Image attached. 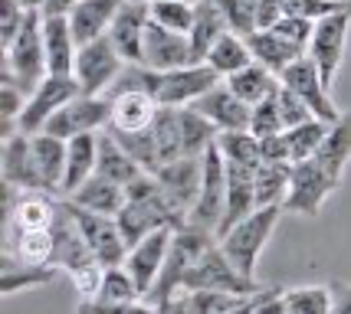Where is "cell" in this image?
<instances>
[{"label":"cell","instance_id":"cell-41","mask_svg":"<svg viewBox=\"0 0 351 314\" xmlns=\"http://www.w3.org/2000/svg\"><path fill=\"white\" fill-rule=\"evenodd\" d=\"M217 148H220V154H223V161L246 164V167H260L263 164L260 138L250 135V131H220V135H217Z\"/></svg>","mask_w":351,"mask_h":314},{"label":"cell","instance_id":"cell-57","mask_svg":"<svg viewBox=\"0 0 351 314\" xmlns=\"http://www.w3.org/2000/svg\"><path fill=\"white\" fill-rule=\"evenodd\" d=\"M76 3H79V0H46L43 16H69Z\"/></svg>","mask_w":351,"mask_h":314},{"label":"cell","instance_id":"cell-47","mask_svg":"<svg viewBox=\"0 0 351 314\" xmlns=\"http://www.w3.org/2000/svg\"><path fill=\"white\" fill-rule=\"evenodd\" d=\"M27 14L30 10H23L16 0H0V46H3V53L14 46V40L20 36L23 30V23H27Z\"/></svg>","mask_w":351,"mask_h":314},{"label":"cell","instance_id":"cell-35","mask_svg":"<svg viewBox=\"0 0 351 314\" xmlns=\"http://www.w3.org/2000/svg\"><path fill=\"white\" fill-rule=\"evenodd\" d=\"M204 62H207L220 79H230L233 73L246 69L250 62H256V60H253V53H250L246 36H240V33H223V36L210 46V53H207Z\"/></svg>","mask_w":351,"mask_h":314},{"label":"cell","instance_id":"cell-28","mask_svg":"<svg viewBox=\"0 0 351 314\" xmlns=\"http://www.w3.org/2000/svg\"><path fill=\"white\" fill-rule=\"evenodd\" d=\"M99 161V135H76L66 141V177H62V194L73 196L95 174Z\"/></svg>","mask_w":351,"mask_h":314},{"label":"cell","instance_id":"cell-39","mask_svg":"<svg viewBox=\"0 0 351 314\" xmlns=\"http://www.w3.org/2000/svg\"><path fill=\"white\" fill-rule=\"evenodd\" d=\"M286 314H335V295L332 285H302L282 291Z\"/></svg>","mask_w":351,"mask_h":314},{"label":"cell","instance_id":"cell-10","mask_svg":"<svg viewBox=\"0 0 351 314\" xmlns=\"http://www.w3.org/2000/svg\"><path fill=\"white\" fill-rule=\"evenodd\" d=\"M122 69H125L122 53L115 49V43L108 36H99L92 43L79 46L73 75H76L79 86H82V95H106L119 82Z\"/></svg>","mask_w":351,"mask_h":314},{"label":"cell","instance_id":"cell-6","mask_svg":"<svg viewBox=\"0 0 351 314\" xmlns=\"http://www.w3.org/2000/svg\"><path fill=\"white\" fill-rule=\"evenodd\" d=\"M3 69L14 75L27 92H33L46 75H49L46 43H43V10H30V14H27V23H23L20 36H16L14 46L3 53Z\"/></svg>","mask_w":351,"mask_h":314},{"label":"cell","instance_id":"cell-51","mask_svg":"<svg viewBox=\"0 0 351 314\" xmlns=\"http://www.w3.org/2000/svg\"><path fill=\"white\" fill-rule=\"evenodd\" d=\"M345 7H351V0H286V14L308 16V20H322Z\"/></svg>","mask_w":351,"mask_h":314},{"label":"cell","instance_id":"cell-31","mask_svg":"<svg viewBox=\"0 0 351 314\" xmlns=\"http://www.w3.org/2000/svg\"><path fill=\"white\" fill-rule=\"evenodd\" d=\"M60 265H27L16 255H3L0 259V291L3 295H16L27 288H40V285H53L60 278Z\"/></svg>","mask_w":351,"mask_h":314},{"label":"cell","instance_id":"cell-13","mask_svg":"<svg viewBox=\"0 0 351 314\" xmlns=\"http://www.w3.org/2000/svg\"><path fill=\"white\" fill-rule=\"evenodd\" d=\"M76 95H82V86H79L76 75H53L49 73L43 82L30 92L27 108H23V115L16 121V131H23V135H40L46 128V121L53 118L66 102H73Z\"/></svg>","mask_w":351,"mask_h":314},{"label":"cell","instance_id":"cell-56","mask_svg":"<svg viewBox=\"0 0 351 314\" xmlns=\"http://www.w3.org/2000/svg\"><path fill=\"white\" fill-rule=\"evenodd\" d=\"M158 314H194L191 301H187V291H181V295H174L171 301H165V304L158 308Z\"/></svg>","mask_w":351,"mask_h":314},{"label":"cell","instance_id":"cell-14","mask_svg":"<svg viewBox=\"0 0 351 314\" xmlns=\"http://www.w3.org/2000/svg\"><path fill=\"white\" fill-rule=\"evenodd\" d=\"M69 203V200H66ZM73 216H76L82 236L89 242L92 255L102 269H112V265H125L128 259V242H125L122 229H119V220L115 216H106V213H92V209H82L76 203H69Z\"/></svg>","mask_w":351,"mask_h":314},{"label":"cell","instance_id":"cell-42","mask_svg":"<svg viewBox=\"0 0 351 314\" xmlns=\"http://www.w3.org/2000/svg\"><path fill=\"white\" fill-rule=\"evenodd\" d=\"M148 3H152L154 23H161V27H168L174 33H191L197 3H187V0H148Z\"/></svg>","mask_w":351,"mask_h":314},{"label":"cell","instance_id":"cell-54","mask_svg":"<svg viewBox=\"0 0 351 314\" xmlns=\"http://www.w3.org/2000/svg\"><path fill=\"white\" fill-rule=\"evenodd\" d=\"M263 161H289V148H286V131L273 138H260ZM292 164V161H289Z\"/></svg>","mask_w":351,"mask_h":314},{"label":"cell","instance_id":"cell-9","mask_svg":"<svg viewBox=\"0 0 351 314\" xmlns=\"http://www.w3.org/2000/svg\"><path fill=\"white\" fill-rule=\"evenodd\" d=\"M348 33H351V7L335 10V14L315 20V33L308 43V56L315 60L322 73V82L332 89L338 79V69L345 62V49H348Z\"/></svg>","mask_w":351,"mask_h":314},{"label":"cell","instance_id":"cell-53","mask_svg":"<svg viewBox=\"0 0 351 314\" xmlns=\"http://www.w3.org/2000/svg\"><path fill=\"white\" fill-rule=\"evenodd\" d=\"M260 3V30H273L286 16V0H256Z\"/></svg>","mask_w":351,"mask_h":314},{"label":"cell","instance_id":"cell-15","mask_svg":"<svg viewBox=\"0 0 351 314\" xmlns=\"http://www.w3.org/2000/svg\"><path fill=\"white\" fill-rule=\"evenodd\" d=\"M282 79V86L286 89H292L302 102L315 112V118H322V121H338L341 118V108H338L335 102H332V89L322 82V73H319V66H315V60L312 56H299V60L292 62L286 73L279 75Z\"/></svg>","mask_w":351,"mask_h":314},{"label":"cell","instance_id":"cell-33","mask_svg":"<svg viewBox=\"0 0 351 314\" xmlns=\"http://www.w3.org/2000/svg\"><path fill=\"white\" fill-rule=\"evenodd\" d=\"M315 161H319V164L341 183L345 167H348V161H351V108L348 112H341V118L328 125V135H325V141H322Z\"/></svg>","mask_w":351,"mask_h":314},{"label":"cell","instance_id":"cell-46","mask_svg":"<svg viewBox=\"0 0 351 314\" xmlns=\"http://www.w3.org/2000/svg\"><path fill=\"white\" fill-rule=\"evenodd\" d=\"M286 131V121H282V112H279V99H266V102L253 105V118H250V135L256 138H273Z\"/></svg>","mask_w":351,"mask_h":314},{"label":"cell","instance_id":"cell-27","mask_svg":"<svg viewBox=\"0 0 351 314\" xmlns=\"http://www.w3.org/2000/svg\"><path fill=\"white\" fill-rule=\"evenodd\" d=\"M30 138H33V157H36L43 194L60 196L62 177H66V141L49 135V131H40V135H30Z\"/></svg>","mask_w":351,"mask_h":314},{"label":"cell","instance_id":"cell-30","mask_svg":"<svg viewBox=\"0 0 351 314\" xmlns=\"http://www.w3.org/2000/svg\"><path fill=\"white\" fill-rule=\"evenodd\" d=\"M62 200H69V203H76V207H82V209H92V213L119 216V209L125 207V187L115 183V180L102 177V174H92L76 194L62 196Z\"/></svg>","mask_w":351,"mask_h":314},{"label":"cell","instance_id":"cell-2","mask_svg":"<svg viewBox=\"0 0 351 314\" xmlns=\"http://www.w3.org/2000/svg\"><path fill=\"white\" fill-rule=\"evenodd\" d=\"M223 79L207 66V62H194V66H184V69H168V73H158V69H148V66H128L119 75V86H112L106 95H115V92L125 89H141L148 92L154 102L161 105H194L200 95L220 86Z\"/></svg>","mask_w":351,"mask_h":314},{"label":"cell","instance_id":"cell-24","mask_svg":"<svg viewBox=\"0 0 351 314\" xmlns=\"http://www.w3.org/2000/svg\"><path fill=\"white\" fill-rule=\"evenodd\" d=\"M3 183L20 187V190H43L36 157H33V138L23 131H14L3 141Z\"/></svg>","mask_w":351,"mask_h":314},{"label":"cell","instance_id":"cell-3","mask_svg":"<svg viewBox=\"0 0 351 314\" xmlns=\"http://www.w3.org/2000/svg\"><path fill=\"white\" fill-rule=\"evenodd\" d=\"M115 220H119V229H122L128 249L138 246L154 229H178L187 223V216L171 207V200L165 196L154 174H141L125 187V207L119 209Z\"/></svg>","mask_w":351,"mask_h":314},{"label":"cell","instance_id":"cell-49","mask_svg":"<svg viewBox=\"0 0 351 314\" xmlns=\"http://www.w3.org/2000/svg\"><path fill=\"white\" fill-rule=\"evenodd\" d=\"M276 99H279V112H282V121H286V131H289V128H299V125H306V121L315 118V112H312V108H308V105L302 102V99H299L292 89H286V86L279 89V95H276Z\"/></svg>","mask_w":351,"mask_h":314},{"label":"cell","instance_id":"cell-12","mask_svg":"<svg viewBox=\"0 0 351 314\" xmlns=\"http://www.w3.org/2000/svg\"><path fill=\"white\" fill-rule=\"evenodd\" d=\"M108 125H112V99L108 95H76L73 102H66L53 118L46 121L43 131L69 141L76 135L106 131Z\"/></svg>","mask_w":351,"mask_h":314},{"label":"cell","instance_id":"cell-55","mask_svg":"<svg viewBox=\"0 0 351 314\" xmlns=\"http://www.w3.org/2000/svg\"><path fill=\"white\" fill-rule=\"evenodd\" d=\"M335 295V314H351V282H332Z\"/></svg>","mask_w":351,"mask_h":314},{"label":"cell","instance_id":"cell-60","mask_svg":"<svg viewBox=\"0 0 351 314\" xmlns=\"http://www.w3.org/2000/svg\"><path fill=\"white\" fill-rule=\"evenodd\" d=\"M187 3H200V0H187Z\"/></svg>","mask_w":351,"mask_h":314},{"label":"cell","instance_id":"cell-22","mask_svg":"<svg viewBox=\"0 0 351 314\" xmlns=\"http://www.w3.org/2000/svg\"><path fill=\"white\" fill-rule=\"evenodd\" d=\"M108 99H112V125H108V131H115V135L148 131L154 125V118H158V112H161V105L141 89L115 92Z\"/></svg>","mask_w":351,"mask_h":314},{"label":"cell","instance_id":"cell-37","mask_svg":"<svg viewBox=\"0 0 351 314\" xmlns=\"http://www.w3.org/2000/svg\"><path fill=\"white\" fill-rule=\"evenodd\" d=\"M7 252L27 265H53V226L49 229H14L10 226Z\"/></svg>","mask_w":351,"mask_h":314},{"label":"cell","instance_id":"cell-1","mask_svg":"<svg viewBox=\"0 0 351 314\" xmlns=\"http://www.w3.org/2000/svg\"><path fill=\"white\" fill-rule=\"evenodd\" d=\"M115 135V131H112ZM214 121H207L197 108L191 105H165L158 112V118L148 131H135V135H115L125 144V151L135 157L138 164L145 167L148 174L161 170L171 161H181V157H200L204 151L217 141Z\"/></svg>","mask_w":351,"mask_h":314},{"label":"cell","instance_id":"cell-40","mask_svg":"<svg viewBox=\"0 0 351 314\" xmlns=\"http://www.w3.org/2000/svg\"><path fill=\"white\" fill-rule=\"evenodd\" d=\"M325 135H328V121H322V118H312V121H306V125H299V128H289V131H286V148H289L292 164L315 157L322 148V141H325Z\"/></svg>","mask_w":351,"mask_h":314},{"label":"cell","instance_id":"cell-26","mask_svg":"<svg viewBox=\"0 0 351 314\" xmlns=\"http://www.w3.org/2000/svg\"><path fill=\"white\" fill-rule=\"evenodd\" d=\"M125 0H79L69 14V27L76 33V43L86 46L99 36H108L112 20L119 16Z\"/></svg>","mask_w":351,"mask_h":314},{"label":"cell","instance_id":"cell-8","mask_svg":"<svg viewBox=\"0 0 351 314\" xmlns=\"http://www.w3.org/2000/svg\"><path fill=\"white\" fill-rule=\"evenodd\" d=\"M227 213V161L217 148V141L204 151V180H200V196L194 209L187 213V223L217 233Z\"/></svg>","mask_w":351,"mask_h":314},{"label":"cell","instance_id":"cell-52","mask_svg":"<svg viewBox=\"0 0 351 314\" xmlns=\"http://www.w3.org/2000/svg\"><path fill=\"white\" fill-rule=\"evenodd\" d=\"M69 278H73V285H76L79 298H82V301H95V298H99V291H102V278H106V269H102L99 262H92V265H86V269L73 272Z\"/></svg>","mask_w":351,"mask_h":314},{"label":"cell","instance_id":"cell-20","mask_svg":"<svg viewBox=\"0 0 351 314\" xmlns=\"http://www.w3.org/2000/svg\"><path fill=\"white\" fill-rule=\"evenodd\" d=\"M191 108H197L207 121H214L217 131H250L253 105H246L227 82H220V86H214L207 95H200Z\"/></svg>","mask_w":351,"mask_h":314},{"label":"cell","instance_id":"cell-58","mask_svg":"<svg viewBox=\"0 0 351 314\" xmlns=\"http://www.w3.org/2000/svg\"><path fill=\"white\" fill-rule=\"evenodd\" d=\"M263 291H266V288H263ZM263 291H256V295H250V298H246L243 304H240V308H233V311H227V314H250V311H253V304H256V301L263 298Z\"/></svg>","mask_w":351,"mask_h":314},{"label":"cell","instance_id":"cell-45","mask_svg":"<svg viewBox=\"0 0 351 314\" xmlns=\"http://www.w3.org/2000/svg\"><path fill=\"white\" fill-rule=\"evenodd\" d=\"M250 295H237V291H210V288H200V291H187V301L194 314H227L233 308H240Z\"/></svg>","mask_w":351,"mask_h":314},{"label":"cell","instance_id":"cell-32","mask_svg":"<svg viewBox=\"0 0 351 314\" xmlns=\"http://www.w3.org/2000/svg\"><path fill=\"white\" fill-rule=\"evenodd\" d=\"M95 174H102V177L128 187L132 180H138L141 174H148V170H145V167L138 164L135 157L125 151V144L119 141V138L106 135V138H99V161H95Z\"/></svg>","mask_w":351,"mask_h":314},{"label":"cell","instance_id":"cell-50","mask_svg":"<svg viewBox=\"0 0 351 314\" xmlns=\"http://www.w3.org/2000/svg\"><path fill=\"white\" fill-rule=\"evenodd\" d=\"M76 314H158V308L138 301H79Z\"/></svg>","mask_w":351,"mask_h":314},{"label":"cell","instance_id":"cell-59","mask_svg":"<svg viewBox=\"0 0 351 314\" xmlns=\"http://www.w3.org/2000/svg\"><path fill=\"white\" fill-rule=\"evenodd\" d=\"M16 3H20L23 10H43L46 7V0H16Z\"/></svg>","mask_w":351,"mask_h":314},{"label":"cell","instance_id":"cell-29","mask_svg":"<svg viewBox=\"0 0 351 314\" xmlns=\"http://www.w3.org/2000/svg\"><path fill=\"white\" fill-rule=\"evenodd\" d=\"M246 43H250L253 60L263 62L266 69H273L276 75H282L292 66V62L299 60V56H306V49H299V46L289 43L286 36H279L276 30H256V33H250V36H246Z\"/></svg>","mask_w":351,"mask_h":314},{"label":"cell","instance_id":"cell-11","mask_svg":"<svg viewBox=\"0 0 351 314\" xmlns=\"http://www.w3.org/2000/svg\"><path fill=\"white\" fill-rule=\"evenodd\" d=\"M338 183L325 167L308 157V161H299L292 164V180H289V194H286V213H299V216H319L325 200L335 194Z\"/></svg>","mask_w":351,"mask_h":314},{"label":"cell","instance_id":"cell-19","mask_svg":"<svg viewBox=\"0 0 351 314\" xmlns=\"http://www.w3.org/2000/svg\"><path fill=\"white\" fill-rule=\"evenodd\" d=\"M154 177L161 183L165 196L171 200V207L178 213H191L194 203L200 196V180H204V154L200 157H181V161H171L161 170H154Z\"/></svg>","mask_w":351,"mask_h":314},{"label":"cell","instance_id":"cell-18","mask_svg":"<svg viewBox=\"0 0 351 314\" xmlns=\"http://www.w3.org/2000/svg\"><path fill=\"white\" fill-rule=\"evenodd\" d=\"M152 23V3L148 0H125L119 16L112 20L108 40L122 53L128 66H141L145 62V30Z\"/></svg>","mask_w":351,"mask_h":314},{"label":"cell","instance_id":"cell-17","mask_svg":"<svg viewBox=\"0 0 351 314\" xmlns=\"http://www.w3.org/2000/svg\"><path fill=\"white\" fill-rule=\"evenodd\" d=\"M197 53H194V43L187 33H174L161 23H148L145 30V62L148 69H158V73H168V69H184V66H194Z\"/></svg>","mask_w":351,"mask_h":314},{"label":"cell","instance_id":"cell-36","mask_svg":"<svg viewBox=\"0 0 351 314\" xmlns=\"http://www.w3.org/2000/svg\"><path fill=\"white\" fill-rule=\"evenodd\" d=\"M223 33H230V27H227V20H223V14H220V7H217V0H200L197 7H194V27L187 33L200 62L207 60L210 46H214Z\"/></svg>","mask_w":351,"mask_h":314},{"label":"cell","instance_id":"cell-48","mask_svg":"<svg viewBox=\"0 0 351 314\" xmlns=\"http://www.w3.org/2000/svg\"><path fill=\"white\" fill-rule=\"evenodd\" d=\"M279 36H286L289 43H295L299 49H306L308 53V43H312V33H315V20H308V16H295V14H286L279 23L273 27Z\"/></svg>","mask_w":351,"mask_h":314},{"label":"cell","instance_id":"cell-44","mask_svg":"<svg viewBox=\"0 0 351 314\" xmlns=\"http://www.w3.org/2000/svg\"><path fill=\"white\" fill-rule=\"evenodd\" d=\"M145 298L141 288H138L135 275L125 269V265H112L106 269V278H102V291L95 301H138Z\"/></svg>","mask_w":351,"mask_h":314},{"label":"cell","instance_id":"cell-7","mask_svg":"<svg viewBox=\"0 0 351 314\" xmlns=\"http://www.w3.org/2000/svg\"><path fill=\"white\" fill-rule=\"evenodd\" d=\"M200 288H210V291H237V295H256L263 291V285L256 278H246L243 272L237 269L227 259V252L220 249V239L197 259V265L187 272L181 291H200Z\"/></svg>","mask_w":351,"mask_h":314},{"label":"cell","instance_id":"cell-4","mask_svg":"<svg viewBox=\"0 0 351 314\" xmlns=\"http://www.w3.org/2000/svg\"><path fill=\"white\" fill-rule=\"evenodd\" d=\"M214 242H217V233H210V229H200V226L184 223V226H178V229H174L168 259H165V269H161V275H158L154 288L148 291V301H152L154 308H161L165 301H171L174 295H181L187 272L197 265V259L207 252Z\"/></svg>","mask_w":351,"mask_h":314},{"label":"cell","instance_id":"cell-21","mask_svg":"<svg viewBox=\"0 0 351 314\" xmlns=\"http://www.w3.org/2000/svg\"><path fill=\"white\" fill-rule=\"evenodd\" d=\"M171 236H174V229H154V233H148L138 246L128 249L125 269L135 275V282L145 298H148V291L154 288L158 275L165 269V259H168V249H171Z\"/></svg>","mask_w":351,"mask_h":314},{"label":"cell","instance_id":"cell-25","mask_svg":"<svg viewBox=\"0 0 351 314\" xmlns=\"http://www.w3.org/2000/svg\"><path fill=\"white\" fill-rule=\"evenodd\" d=\"M43 43H46V66L53 75H73L76 69V33L69 27V16H43Z\"/></svg>","mask_w":351,"mask_h":314},{"label":"cell","instance_id":"cell-23","mask_svg":"<svg viewBox=\"0 0 351 314\" xmlns=\"http://www.w3.org/2000/svg\"><path fill=\"white\" fill-rule=\"evenodd\" d=\"M256 170L260 167H246V164H233L227 161V213H223V223L217 229V236H223L230 226H237L240 220H246L256 203Z\"/></svg>","mask_w":351,"mask_h":314},{"label":"cell","instance_id":"cell-34","mask_svg":"<svg viewBox=\"0 0 351 314\" xmlns=\"http://www.w3.org/2000/svg\"><path fill=\"white\" fill-rule=\"evenodd\" d=\"M223 82H227L246 105H260V102H266V99L279 95V89H282V79H279L273 69H266L263 62H250L246 69L233 73L230 79H223Z\"/></svg>","mask_w":351,"mask_h":314},{"label":"cell","instance_id":"cell-38","mask_svg":"<svg viewBox=\"0 0 351 314\" xmlns=\"http://www.w3.org/2000/svg\"><path fill=\"white\" fill-rule=\"evenodd\" d=\"M292 180L289 161H263L256 170V203L260 207H273V203H286Z\"/></svg>","mask_w":351,"mask_h":314},{"label":"cell","instance_id":"cell-16","mask_svg":"<svg viewBox=\"0 0 351 314\" xmlns=\"http://www.w3.org/2000/svg\"><path fill=\"white\" fill-rule=\"evenodd\" d=\"M92 262H95V255H92L89 242L82 236V229H79L69 203L60 196V203H56V220H53V265H60L62 272L73 275V272L92 265Z\"/></svg>","mask_w":351,"mask_h":314},{"label":"cell","instance_id":"cell-5","mask_svg":"<svg viewBox=\"0 0 351 314\" xmlns=\"http://www.w3.org/2000/svg\"><path fill=\"white\" fill-rule=\"evenodd\" d=\"M286 207L282 203H273V207H256L246 220H240L237 226H230L220 239V249L227 252V259L243 272L246 278H256V265H260L263 246L273 239L276 226L282 220Z\"/></svg>","mask_w":351,"mask_h":314},{"label":"cell","instance_id":"cell-43","mask_svg":"<svg viewBox=\"0 0 351 314\" xmlns=\"http://www.w3.org/2000/svg\"><path fill=\"white\" fill-rule=\"evenodd\" d=\"M217 7L227 20L230 33L250 36L260 30V3L256 0H217Z\"/></svg>","mask_w":351,"mask_h":314}]
</instances>
